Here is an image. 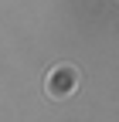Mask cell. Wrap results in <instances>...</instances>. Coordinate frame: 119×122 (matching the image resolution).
Returning <instances> with one entry per match:
<instances>
[{
	"instance_id": "6da1fadb",
	"label": "cell",
	"mask_w": 119,
	"mask_h": 122,
	"mask_svg": "<svg viewBox=\"0 0 119 122\" xmlns=\"http://www.w3.org/2000/svg\"><path fill=\"white\" fill-rule=\"evenodd\" d=\"M78 81L82 75L75 65H68V61H61V65H54L48 75H44V95H48L51 102H65L78 92Z\"/></svg>"
}]
</instances>
